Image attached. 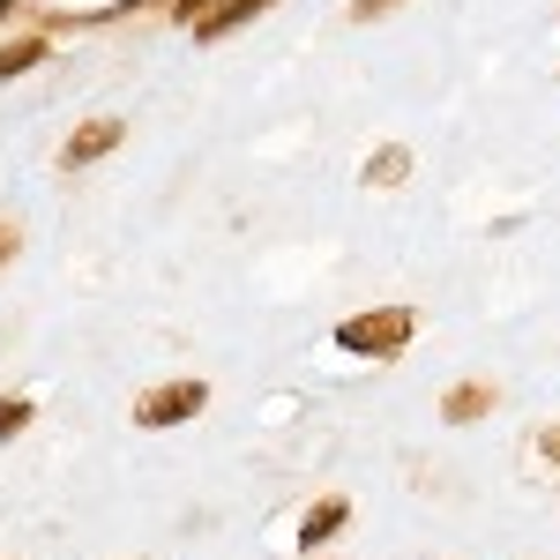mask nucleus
Returning a JSON list of instances; mask_svg holds the SVG:
<instances>
[{
  "label": "nucleus",
  "instance_id": "nucleus-3",
  "mask_svg": "<svg viewBox=\"0 0 560 560\" xmlns=\"http://www.w3.org/2000/svg\"><path fill=\"white\" fill-rule=\"evenodd\" d=\"M105 150H120V120H83V128L68 135V150H60V165H68V173H83V165H97Z\"/></svg>",
  "mask_w": 560,
  "mask_h": 560
},
{
  "label": "nucleus",
  "instance_id": "nucleus-12",
  "mask_svg": "<svg viewBox=\"0 0 560 560\" xmlns=\"http://www.w3.org/2000/svg\"><path fill=\"white\" fill-rule=\"evenodd\" d=\"M0 261H15V224H0Z\"/></svg>",
  "mask_w": 560,
  "mask_h": 560
},
{
  "label": "nucleus",
  "instance_id": "nucleus-10",
  "mask_svg": "<svg viewBox=\"0 0 560 560\" xmlns=\"http://www.w3.org/2000/svg\"><path fill=\"white\" fill-rule=\"evenodd\" d=\"M388 8H396V0H351V15H359V23H382Z\"/></svg>",
  "mask_w": 560,
  "mask_h": 560
},
{
  "label": "nucleus",
  "instance_id": "nucleus-2",
  "mask_svg": "<svg viewBox=\"0 0 560 560\" xmlns=\"http://www.w3.org/2000/svg\"><path fill=\"white\" fill-rule=\"evenodd\" d=\"M202 404H210V388H202V382H158L142 404H135V427H150V433H158V427H187Z\"/></svg>",
  "mask_w": 560,
  "mask_h": 560
},
{
  "label": "nucleus",
  "instance_id": "nucleus-7",
  "mask_svg": "<svg viewBox=\"0 0 560 560\" xmlns=\"http://www.w3.org/2000/svg\"><path fill=\"white\" fill-rule=\"evenodd\" d=\"M404 173H411V150H382V158L366 165V179H374V187H396Z\"/></svg>",
  "mask_w": 560,
  "mask_h": 560
},
{
  "label": "nucleus",
  "instance_id": "nucleus-9",
  "mask_svg": "<svg viewBox=\"0 0 560 560\" xmlns=\"http://www.w3.org/2000/svg\"><path fill=\"white\" fill-rule=\"evenodd\" d=\"M23 427H31V404H23V396H8V404H0V441H15Z\"/></svg>",
  "mask_w": 560,
  "mask_h": 560
},
{
  "label": "nucleus",
  "instance_id": "nucleus-8",
  "mask_svg": "<svg viewBox=\"0 0 560 560\" xmlns=\"http://www.w3.org/2000/svg\"><path fill=\"white\" fill-rule=\"evenodd\" d=\"M38 60H45V45L23 38V45H8V52H0V75H23V68H38Z\"/></svg>",
  "mask_w": 560,
  "mask_h": 560
},
{
  "label": "nucleus",
  "instance_id": "nucleus-6",
  "mask_svg": "<svg viewBox=\"0 0 560 560\" xmlns=\"http://www.w3.org/2000/svg\"><path fill=\"white\" fill-rule=\"evenodd\" d=\"M261 8H269V0H217V8H202V15H195V38H232L240 23H255Z\"/></svg>",
  "mask_w": 560,
  "mask_h": 560
},
{
  "label": "nucleus",
  "instance_id": "nucleus-13",
  "mask_svg": "<svg viewBox=\"0 0 560 560\" xmlns=\"http://www.w3.org/2000/svg\"><path fill=\"white\" fill-rule=\"evenodd\" d=\"M8 8H15V0H0V15H8Z\"/></svg>",
  "mask_w": 560,
  "mask_h": 560
},
{
  "label": "nucleus",
  "instance_id": "nucleus-4",
  "mask_svg": "<svg viewBox=\"0 0 560 560\" xmlns=\"http://www.w3.org/2000/svg\"><path fill=\"white\" fill-rule=\"evenodd\" d=\"M486 411H493V382H456L441 396V419H448V427H478Z\"/></svg>",
  "mask_w": 560,
  "mask_h": 560
},
{
  "label": "nucleus",
  "instance_id": "nucleus-11",
  "mask_svg": "<svg viewBox=\"0 0 560 560\" xmlns=\"http://www.w3.org/2000/svg\"><path fill=\"white\" fill-rule=\"evenodd\" d=\"M538 456H546V464H560V427H546V433H538Z\"/></svg>",
  "mask_w": 560,
  "mask_h": 560
},
{
  "label": "nucleus",
  "instance_id": "nucleus-5",
  "mask_svg": "<svg viewBox=\"0 0 560 560\" xmlns=\"http://www.w3.org/2000/svg\"><path fill=\"white\" fill-rule=\"evenodd\" d=\"M345 516H351V501H337V493H329V501H314L306 523H300V553H322V546L345 530Z\"/></svg>",
  "mask_w": 560,
  "mask_h": 560
},
{
  "label": "nucleus",
  "instance_id": "nucleus-1",
  "mask_svg": "<svg viewBox=\"0 0 560 560\" xmlns=\"http://www.w3.org/2000/svg\"><path fill=\"white\" fill-rule=\"evenodd\" d=\"M411 337H419V306H366V314L337 322V345L359 359H396Z\"/></svg>",
  "mask_w": 560,
  "mask_h": 560
}]
</instances>
